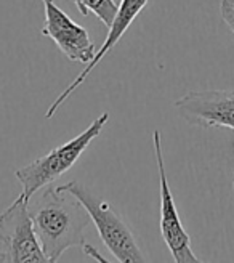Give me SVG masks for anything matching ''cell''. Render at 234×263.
Returning a JSON list of instances; mask_svg holds the SVG:
<instances>
[{"label": "cell", "mask_w": 234, "mask_h": 263, "mask_svg": "<svg viewBox=\"0 0 234 263\" xmlns=\"http://www.w3.org/2000/svg\"><path fill=\"white\" fill-rule=\"evenodd\" d=\"M109 121V112H103L100 117L90 124L82 134L71 138L69 141L60 144V146L48 151L47 154L37 157L31 164L18 168L15 175L23 186V194L26 199H32V196L55 180H58L63 174L81 159V156L90 146L100 134L103 127Z\"/></svg>", "instance_id": "cell-2"}, {"label": "cell", "mask_w": 234, "mask_h": 263, "mask_svg": "<svg viewBox=\"0 0 234 263\" xmlns=\"http://www.w3.org/2000/svg\"><path fill=\"white\" fill-rule=\"evenodd\" d=\"M82 249H84V254H87L88 257H93L96 261H108V258H105L103 257L100 252H98V249H95L92 244H87V242H84L82 246H81Z\"/></svg>", "instance_id": "cell-11"}, {"label": "cell", "mask_w": 234, "mask_h": 263, "mask_svg": "<svg viewBox=\"0 0 234 263\" xmlns=\"http://www.w3.org/2000/svg\"><path fill=\"white\" fill-rule=\"evenodd\" d=\"M152 148L155 154V162H158V168H159V193H161L159 228H161L162 239L177 263L201 261L199 257L192 252L191 238L188 231L185 230L183 223H181L173 194L170 191V186H168L164 154H162V138H161L159 130H154V134H152Z\"/></svg>", "instance_id": "cell-5"}, {"label": "cell", "mask_w": 234, "mask_h": 263, "mask_svg": "<svg viewBox=\"0 0 234 263\" xmlns=\"http://www.w3.org/2000/svg\"><path fill=\"white\" fill-rule=\"evenodd\" d=\"M74 4L82 15L93 13L106 28L112 24L117 8H119V5H115L114 0H74Z\"/></svg>", "instance_id": "cell-9"}, {"label": "cell", "mask_w": 234, "mask_h": 263, "mask_svg": "<svg viewBox=\"0 0 234 263\" xmlns=\"http://www.w3.org/2000/svg\"><path fill=\"white\" fill-rule=\"evenodd\" d=\"M29 212L48 261H58L68 249L85 242L84 231L92 218L84 204L61 185L45 186L38 199L29 201Z\"/></svg>", "instance_id": "cell-1"}, {"label": "cell", "mask_w": 234, "mask_h": 263, "mask_svg": "<svg viewBox=\"0 0 234 263\" xmlns=\"http://www.w3.org/2000/svg\"><path fill=\"white\" fill-rule=\"evenodd\" d=\"M42 4L45 13L42 35L51 39L68 60L88 64L96 55V47L85 28L72 21L53 0H42Z\"/></svg>", "instance_id": "cell-7"}, {"label": "cell", "mask_w": 234, "mask_h": 263, "mask_svg": "<svg viewBox=\"0 0 234 263\" xmlns=\"http://www.w3.org/2000/svg\"><path fill=\"white\" fill-rule=\"evenodd\" d=\"M61 188L74 194L84 204L103 244L108 247V251L114 255L117 261L121 263L146 261V257L141 252L132 230L128 228L125 220L106 201L100 199L88 188H85L82 183L74 180L68 181L66 185H61Z\"/></svg>", "instance_id": "cell-3"}, {"label": "cell", "mask_w": 234, "mask_h": 263, "mask_svg": "<svg viewBox=\"0 0 234 263\" xmlns=\"http://www.w3.org/2000/svg\"><path fill=\"white\" fill-rule=\"evenodd\" d=\"M232 188H234V172H232Z\"/></svg>", "instance_id": "cell-12"}, {"label": "cell", "mask_w": 234, "mask_h": 263, "mask_svg": "<svg viewBox=\"0 0 234 263\" xmlns=\"http://www.w3.org/2000/svg\"><path fill=\"white\" fill-rule=\"evenodd\" d=\"M220 13H222V18L226 23V26L234 34V0H222Z\"/></svg>", "instance_id": "cell-10"}, {"label": "cell", "mask_w": 234, "mask_h": 263, "mask_svg": "<svg viewBox=\"0 0 234 263\" xmlns=\"http://www.w3.org/2000/svg\"><path fill=\"white\" fill-rule=\"evenodd\" d=\"M175 108L181 119L191 125L234 130V90L189 91L175 101Z\"/></svg>", "instance_id": "cell-6"}, {"label": "cell", "mask_w": 234, "mask_h": 263, "mask_svg": "<svg viewBox=\"0 0 234 263\" xmlns=\"http://www.w3.org/2000/svg\"><path fill=\"white\" fill-rule=\"evenodd\" d=\"M37 239L29 201L21 193L0 214V263H45Z\"/></svg>", "instance_id": "cell-4"}, {"label": "cell", "mask_w": 234, "mask_h": 263, "mask_svg": "<svg viewBox=\"0 0 234 263\" xmlns=\"http://www.w3.org/2000/svg\"><path fill=\"white\" fill-rule=\"evenodd\" d=\"M146 4H148V0H122L121 2V5H119V8H117V13H115V16H114V21H112V24L109 26V31H108V35H106V39H105V42H103V45H101V48L96 51V55H95V58L90 61L87 66H85V69L77 76L74 81L68 85V88H64L61 93L58 95V98L50 104V108L47 109V112H45V119H51L55 114H56V111L63 106L64 103L68 101V98L74 93V91L79 88L82 84H84V81L88 77V74L92 72L93 69H95V66L105 58V55L108 53V51L121 41L122 39V35L127 32V29L132 26V23L135 21V18L140 15V13L143 11V8L146 7Z\"/></svg>", "instance_id": "cell-8"}]
</instances>
